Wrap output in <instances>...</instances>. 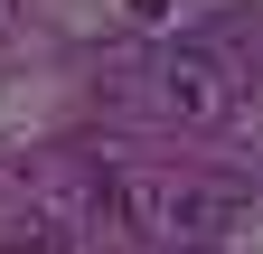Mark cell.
<instances>
[{
  "instance_id": "3957f363",
  "label": "cell",
  "mask_w": 263,
  "mask_h": 254,
  "mask_svg": "<svg viewBox=\"0 0 263 254\" xmlns=\"http://www.w3.org/2000/svg\"><path fill=\"white\" fill-rule=\"evenodd\" d=\"M132 104L170 132H216L235 113V66H226L216 38H179V47H151L132 66Z\"/></svg>"
},
{
  "instance_id": "277c9868",
  "label": "cell",
  "mask_w": 263,
  "mask_h": 254,
  "mask_svg": "<svg viewBox=\"0 0 263 254\" xmlns=\"http://www.w3.org/2000/svg\"><path fill=\"white\" fill-rule=\"evenodd\" d=\"M10 10H19V0H0V19H10Z\"/></svg>"
},
{
  "instance_id": "6da1fadb",
  "label": "cell",
  "mask_w": 263,
  "mask_h": 254,
  "mask_svg": "<svg viewBox=\"0 0 263 254\" xmlns=\"http://www.w3.org/2000/svg\"><path fill=\"white\" fill-rule=\"evenodd\" d=\"M28 254H113L122 235V170H104L94 151L57 141L19 170V226Z\"/></svg>"
},
{
  "instance_id": "7a4b0ae2",
  "label": "cell",
  "mask_w": 263,
  "mask_h": 254,
  "mask_svg": "<svg viewBox=\"0 0 263 254\" xmlns=\"http://www.w3.org/2000/svg\"><path fill=\"white\" fill-rule=\"evenodd\" d=\"M245 216V198L207 170H122V235H151L160 254H207Z\"/></svg>"
}]
</instances>
